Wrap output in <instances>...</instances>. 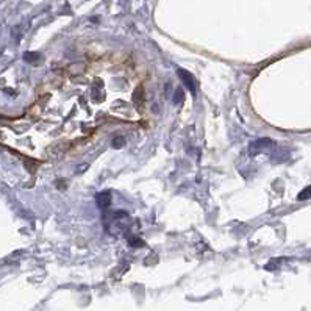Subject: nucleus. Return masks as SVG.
I'll return each mask as SVG.
<instances>
[{
    "label": "nucleus",
    "mask_w": 311,
    "mask_h": 311,
    "mask_svg": "<svg viewBox=\"0 0 311 311\" xmlns=\"http://www.w3.org/2000/svg\"><path fill=\"white\" fill-rule=\"evenodd\" d=\"M177 74H178V77L181 78L183 84H185V86H186L191 92H195V81H194L192 75H191L189 72H186V70H183V69H178Z\"/></svg>",
    "instance_id": "nucleus-1"
},
{
    "label": "nucleus",
    "mask_w": 311,
    "mask_h": 311,
    "mask_svg": "<svg viewBox=\"0 0 311 311\" xmlns=\"http://www.w3.org/2000/svg\"><path fill=\"white\" fill-rule=\"evenodd\" d=\"M111 203V195L110 192H100V194H97V205L100 206V208H108Z\"/></svg>",
    "instance_id": "nucleus-2"
},
{
    "label": "nucleus",
    "mask_w": 311,
    "mask_h": 311,
    "mask_svg": "<svg viewBox=\"0 0 311 311\" xmlns=\"http://www.w3.org/2000/svg\"><path fill=\"white\" fill-rule=\"evenodd\" d=\"M308 197H311V186L306 188V189H303V191L299 194V200H306Z\"/></svg>",
    "instance_id": "nucleus-3"
},
{
    "label": "nucleus",
    "mask_w": 311,
    "mask_h": 311,
    "mask_svg": "<svg viewBox=\"0 0 311 311\" xmlns=\"http://www.w3.org/2000/svg\"><path fill=\"white\" fill-rule=\"evenodd\" d=\"M122 144H124V138H116L115 141H113V146H115L116 149H119V147H122Z\"/></svg>",
    "instance_id": "nucleus-4"
}]
</instances>
